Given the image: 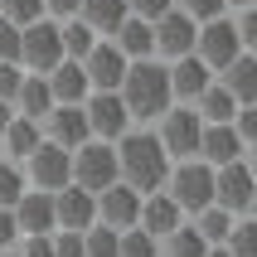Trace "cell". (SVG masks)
<instances>
[{
    "label": "cell",
    "mask_w": 257,
    "mask_h": 257,
    "mask_svg": "<svg viewBox=\"0 0 257 257\" xmlns=\"http://www.w3.org/2000/svg\"><path fill=\"white\" fill-rule=\"evenodd\" d=\"M116 180L121 185H131L136 194H156V189H165V180H170V165L175 160L165 156V146L156 141V131H136L131 126L126 136H116Z\"/></svg>",
    "instance_id": "6da1fadb"
},
{
    "label": "cell",
    "mask_w": 257,
    "mask_h": 257,
    "mask_svg": "<svg viewBox=\"0 0 257 257\" xmlns=\"http://www.w3.org/2000/svg\"><path fill=\"white\" fill-rule=\"evenodd\" d=\"M116 97L126 102L131 121H156L165 107L175 102L170 92V68L160 63V58H136V63H126V78H121V87H116Z\"/></svg>",
    "instance_id": "7a4b0ae2"
},
{
    "label": "cell",
    "mask_w": 257,
    "mask_h": 257,
    "mask_svg": "<svg viewBox=\"0 0 257 257\" xmlns=\"http://www.w3.org/2000/svg\"><path fill=\"white\" fill-rule=\"evenodd\" d=\"M199 131H204V116L194 112L189 102H170V107L156 116V141L165 146L170 160H194L199 156Z\"/></svg>",
    "instance_id": "3957f363"
},
{
    "label": "cell",
    "mask_w": 257,
    "mask_h": 257,
    "mask_svg": "<svg viewBox=\"0 0 257 257\" xmlns=\"http://www.w3.org/2000/svg\"><path fill=\"white\" fill-rule=\"evenodd\" d=\"M165 194L180 204V214H199L214 204V165L204 160H175L170 180H165Z\"/></svg>",
    "instance_id": "277c9868"
},
{
    "label": "cell",
    "mask_w": 257,
    "mask_h": 257,
    "mask_svg": "<svg viewBox=\"0 0 257 257\" xmlns=\"http://www.w3.org/2000/svg\"><path fill=\"white\" fill-rule=\"evenodd\" d=\"M238 54H247V49H243V39H238L233 15H218V20H204V25H199V34H194V58H199L214 78L228 68Z\"/></svg>",
    "instance_id": "5b68a950"
},
{
    "label": "cell",
    "mask_w": 257,
    "mask_h": 257,
    "mask_svg": "<svg viewBox=\"0 0 257 257\" xmlns=\"http://www.w3.org/2000/svg\"><path fill=\"white\" fill-rule=\"evenodd\" d=\"M20 170H25V185L29 189H49V194H58L63 185H73V151H63V146H54V141H39Z\"/></svg>",
    "instance_id": "8992f818"
},
{
    "label": "cell",
    "mask_w": 257,
    "mask_h": 257,
    "mask_svg": "<svg viewBox=\"0 0 257 257\" xmlns=\"http://www.w3.org/2000/svg\"><path fill=\"white\" fill-rule=\"evenodd\" d=\"M73 185H83L87 194H102L116 185V146L112 141H83L73 151Z\"/></svg>",
    "instance_id": "52a82bcc"
},
{
    "label": "cell",
    "mask_w": 257,
    "mask_h": 257,
    "mask_svg": "<svg viewBox=\"0 0 257 257\" xmlns=\"http://www.w3.org/2000/svg\"><path fill=\"white\" fill-rule=\"evenodd\" d=\"M63 58V39H58V20H34L20 29V68L25 73H49Z\"/></svg>",
    "instance_id": "ba28073f"
},
{
    "label": "cell",
    "mask_w": 257,
    "mask_h": 257,
    "mask_svg": "<svg viewBox=\"0 0 257 257\" xmlns=\"http://www.w3.org/2000/svg\"><path fill=\"white\" fill-rule=\"evenodd\" d=\"M214 204H223L228 214H252L257 204V175L252 165L243 160H228V165H218L214 170Z\"/></svg>",
    "instance_id": "9c48e42d"
},
{
    "label": "cell",
    "mask_w": 257,
    "mask_h": 257,
    "mask_svg": "<svg viewBox=\"0 0 257 257\" xmlns=\"http://www.w3.org/2000/svg\"><path fill=\"white\" fill-rule=\"evenodd\" d=\"M83 116H87V131H92V141H116V136H126L136 121H131L126 102L116 97V92H87L83 97Z\"/></svg>",
    "instance_id": "30bf717a"
},
{
    "label": "cell",
    "mask_w": 257,
    "mask_h": 257,
    "mask_svg": "<svg viewBox=\"0 0 257 257\" xmlns=\"http://www.w3.org/2000/svg\"><path fill=\"white\" fill-rule=\"evenodd\" d=\"M151 34H156V58H160V63H175V58L194 54V34H199V25H194L180 5H170V10L151 25Z\"/></svg>",
    "instance_id": "8fae6325"
},
{
    "label": "cell",
    "mask_w": 257,
    "mask_h": 257,
    "mask_svg": "<svg viewBox=\"0 0 257 257\" xmlns=\"http://www.w3.org/2000/svg\"><path fill=\"white\" fill-rule=\"evenodd\" d=\"M78 63H83L92 92H116V87H121V78H126V63H131V58L121 54L112 39H97L83 58H78Z\"/></svg>",
    "instance_id": "7c38bea8"
},
{
    "label": "cell",
    "mask_w": 257,
    "mask_h": 257,
    "mask_svg": "<svg viewBox=\"0 0 257 257\" xmlns=\"http://www.w3.org/2000/svg\"><path fill=\"white\" fill-rule=\"evenodd\" d=\"M136 214H141V194L131 185H107L97 194V223L102 228H116V233H126V228H136Z\"/></svg>",
    "instance_id": "4fadbf2b"
},
{
    "label": "cell",
    "mask_w": 257,
    "mask_h": 257,
    "mask_svg": "<svg viewBox=\"0 0 257 257\" xmlns=\"http://www.w3.org/2000/svg\"><path fill=\"white\" fill-rule=\"evenodd\" d=\"M97 223V194H87L83 185H63L54 194V228H73L83 233Z\"/></svg>",
    "instance_id": "5bb4252c"
},
{
    "label": "cell",
    "mask_w": 257,
    "mask_h": 257,
    "mask_svg": "<svg viewBox=\"0 0 257 257\" xmlns=\"http://www.w3.org/2000/svg\"><path fill=\"white\" fill-rule=\"evenodd\" d=\"M247 156V146L238 141V131H233V121H204V131H199V156L194 160H204V165H228V160H243Z\"/></svg>",
    "instance_id": "9a60e30c"
},
{
    "label": "cell",
    "mask_w": 257,
    "mask_h": 257,
    "mask_svg": "<svg viewBox=\"0 0 257 257\" xmlns=\"http://www.w3.org/2000/svg\"><path fill=\"white\" fill-rule=\"evenodd\" d=\"M39 126H44V141L63 146V151H78L83 141H92L83 107H49V116H44Z\"/></svg>",
    "instance_id": "2e32d148"
},
{
    "label": "cell",
    "mask_w": 257,
    "mask_h": 257,
    "mask_svg": "<svg viewBox=\"0 0 257 257\" xmlns=\"http://www.w3.org/2000/svg\"><path fill=\"white\" fill-rule=\"evenodd\" d=\"M44 78H49L54 107H83V97L92 92V83H87V73H83V63H78V58H58Z\"/></svg>",
    "instance_id": "e0dca14e"
},
{
    "label": "cell",
    "mask_w": 257,
    "mask_h": 257,
    "mask_svg": "<svg viewBox=\"0 0 257 257\" xmlns=\"http://www.w3.org/2000/svg\"><path fill=\"white\" fill-rule=\"evenodd\" d=\"M185 223V214H180V204L165 194V189H156V194H141V214H136V228H146L151 238H170L175 228Z\"/></svg>",
    "instance_id": "ac0fdd59"
},
{
    "label": "cell",
    "mask_w": 257,
    "mask_h": 257,
    "mask_svg": "<svg viewBox=\"0 0 257 257\" xmlns=\"http://www.w3.org/2000/svg\"><path fill=\"white\" fill-rule=\"evenodd\" d=\"M15 223H20V238L25 233H54V194L49 189H25L20 204H15Z\"/></svg>",
    "instance_id": "d6986e66"
},
{
    "label": "cell",
    "mask_w": 257,
    "mask_h": 257,
    "mask_svg": "<svg viewBox=\"0 0 257 257\" xmlns=\"http://www.w3.org/2000/svg\"><path fill=\"white\" fill-rule=\"evenodd\" d=\"M39 141H44V126L34 121V116H20V112H15V116H10V126L0 131V156L15 160V165H25L29 151H34Z\"/></svg>",
    "instance_id": "ffe728a7"
},
{
    "label": "cell",
    "mask_w": 257,
    "mask_h": 257,
    "mask_svg": "<svg viewBox=\"0 0 257 257\" xmlns=\"http://www.w3.org/2000/svg\"><path fill=\"white\" fill-rule=\"evenodd\" d=\"M170 68V92H175V102H194L204 92V87L214 83V73L204 68L194 54H185V58H175V63H165Z\"/></svg>",
    "instance_id": "44dd1931"
},
{
    "label": "cell",
    "mask_w": 257,
    "mask_h": 257,
    "mask_svg": "<svg viewBox=\"0 0 257 257\" xmlns=\"http://www.w3.org/2000/svg\"><path fill=\"white\" fill-rule=\"evenodd\" d=\"M112 44L131 58V63H136V58H156V34H151V25H146V20H136V15H126V20L116 25Z\"/></svg>",
    "instance_id": "7402d4cb"
},
{
    "label": "cell",
    "mask_w": 257,
    "mask_h": 257,
    "mask_svg": "<svg viewBox=\"0 0 257 257\" xmlns=\"http://www.w3.org/2000/svg\"><path fill=\"white\" fill-rule=\"evenodd\" d=\"M126 15H131L126 0H83V5H78V20H83L87 29H97L102 39H112L116 25H121Z\"/></svg>",
    "instance_id": "603a6c76"
},
{
    "label": "cell",
    "mask_w": 257,
    "mask_h": 257,
    "mask_svg": "<svg viewBox=\"0 0 257 257\" xmlns=\"http://www.w3.org/2000/svg\"><path fill=\"white\" fill-rule=\"evenodd\" d=\"M49 107H54L49 78H44V73H25V83H20V92H15V112H20V116H34V121H44V116H49Z\"/></svg>",
    "instance_id": "cb8c5ba5"
},
{
    "label": "cell",
    "mask_w": 257,
    "mask_h": 257,
    "mask_svg": "<svg viewBox=\"0 0 257 257\" xmlns=\"http://www.w3.org/2000/svg\"><path fill=\"white\" fill-rule=\"evenodd\" d=\"M218 83L228 87L238 102H257V54H238L228 68L218 73Z\"/></svg>",
    "instance_id": "d4e9b609"
},
{
    "label": "cell",
    "mask_w": 257,
    "mask_h": 257,
    "mask_svg": "<svg viewBox=\"0 0 257 257\" xmlns=\"http://www.w3.org/2000/svg\"><path fill=\"white\" fill-rule=\"evenodd\" d=\"M189 107H194V112H199L204 121H233V112H238L243 102H238V97L228 92V87H223V83L214 78V83L204 87V92H199L194 102H189Z\"/></svg>",
    "instance_id": "484cf974"
},
{
    "label": "cell",
    "mask_w": 257,
    "mask_h": 257,
    "mask_svg": "<svg viewBox=\"0 0 257 257\" xmlns=\"http://www.w3.org/2000/svg\"><path fill=\"white\" fill-rule=\"evenodd\" d=\"M209 247H214V243H204V238H199V228H194L189 218L170 233V238H160V257H204Z\"/></svg>",
    "instance_id": "4316f807"
},
{
    "label": "cell",
    "mask_w": 257,
    "mask_h": 257,
    "mask_svg": "<svg viewBox=\"0 0 257 257\" xmlns=\"http://www.w3.org/2000/svg\"><path fill=\"white\" fill-rule=\"evenodd\" d=\"M58 39H63V58H83L102 34H97V29H87L83 20L73 15V20H58Z\"/></svg>",
    "instance_id": "83f0119b"
},
{
    "label": "cell",
    "mask_w": 257,
    "mask_h": 257,
    "mask_svg": "<svg viewBox=\"0 0 257 257\" xmlns=\"http://www.w3.org/2000/svg\"><path fill=\"white\" fill-rule=\"evenodd\" d=\"M189 218H194V228H199V238H204V243H223L238 214H228L223 204H209V209H199V214H189Z\"/></svg>",
    "instance_id": "f1b7e54d"
},
{
    "label": "cell",
    "mask_w": 257,
    "mask_h": 257,
    "mask_svg": "<svg viewBox=\"0 0 257 257\" xmlns=\"http://www.w3.org/2000/svg\"><path fill=\"white\" fill-rule=\"evenodd\" d=\"M223 247H228V257H257V223H252V214H238V218H233Z\"/></svg>",
    "instance_id": "f546056e"
},
{
    "label": "cell",
    "mask_w": 257,
    "mask_h": 257,
    "mask_svg": "<svg viewBox=\"0 0 257 257\" xmlns=\"http://www.w3.org/2000/svg\"><path fill=\"white\" fill-rule=\"evenodd\" d=\"M25 189H29L25 185V170H20L15 160H0V209H15Z\"/></svg>",
    "instance_id": "4dcf8cb0"
},
{
    "label": "cell",
    "mask_w": 257,
    "mask_h": 257,
    "mask_svg": "<svg viewBox=\"0 0 257 257\" xmlns=\"http://www.w3.org/2000/svg\"><path fill=\"white\" fill-rule=\"evenodd\" d=\"M116 257H160V243L146 228H126L116 238Z\"/></svg>",
    "instance_id": "1f68e13d"
},
{
    "label": "cell",
    "mask_w": 257,
    "mask_h": 257,
    "mask_svg": "<svg viewBox=\"0 0 257 257\" xmlns=\"http://www.w3.org/2000/svg\"><path fill=\"white\" fill-rule=\"evenodd\" d=\"M116 238H121V233L102 228V223L83 228V257H116Z\"/></svg>",
    "instance_id": "d6a6232c"
},
{
    "label": "cell",
    "mask_w": 257,
    "mask_h": 257,
    "mask_svg": "<svg viewBox=\"0 0 257 257\" xmlns=\"http://www.w3.org/2000/svg\"><path fill=\"white\" fill-rule=\"evenodd\" d=\"M0 15L10 20V25H34V20H44V0H0Z\"/></svg>",
    "instance_id": "836d02e7"
},
{
    "label": "cell",
    "mask_w": 257,
    "mask_h": 257,
    "mask_svg": "<svg viewBox=\"0 0 257 257\" xmlns=\"http://www.w3.org/2000/svg\"><path fill=\"white\" fill-rule=\"evenodd\" d=\"M180 10L194 20V25H204V20H218V15H228V5L223 0H175Z\"/></svg>",
    "instance_id": "e575fe53"
},
{
    "label": "cell",
    "mask_w": 257,
    "mask_h": 257,
    "mask_svg": "<svg viewBox=\"0 0 257 257\" xmlns=\"http://www.w3.org/2000/svg\"><path fill=\"white\" fill-rule=\"evenodd\" d=\"M20 257H54V233H25L20 243H15Z\"/></svg>",
    "instance_id": "d590c367"
},
{
    "label": "cell",
    "mask_w": 257,
    "mask_h": 257,
    "mask_svg": "<svg viewBox=\"0 0 257 257\" xmlns=\"http://www.w3.org/2000/svg\"><path fill=\"white\" fill-rule=\"evenodd\" d=\"M0 63H20V25L0 15Z\"/></svg>",
    "instance_id": "8d00e7d4"
},
{
    "label": "cell",
    "mask_w": 257,
    "mask_h": 257,
    "mask_svg": "<svg viewBox=\"0 0 257 257\" xmlns=\"http://www.w3.org/2000/svg\"><path fill=\"white\" fill-rule=\"evenodd\" d=\"M170 5H175V0H126V10L136 15V20H146V25H156Z\"/></svg>",
    "instance_id": "74e56055"
},
{
    "label": "cell",
    "mask_w": 257,
    "mask_h": 257,
    "mask_svg": "<svg viewBox=\"0 0 257 257\" xmlns=\"http://www.w3.org/2000/svg\"><path fill=\"white\" fill-rule=\"evenodd\" d=\"M20 83H25V68L20 63H0V102H15Z\"/></svg>",
    "instance_id": "f35d334b"
},
{
    "label": "cell",
    "mask_w": 257,
    "mask_h": 257,
    "mask_svg": "<svg viewBox=\"0 0 257 257\" xmlns=\"http://www.w3.org/2000/svg\"><path fill=\"white\" fill-rule=\"evenodd\" d=\"M20 243V223H15V209H0V252Z\"/></svg>",
    "instance_id": "ab89813d"
},
{
    "label": "cell",
    "mask_w": 257,
    "mask_h": 257,
    "mask_svg": "<svg viewBox=\"0 0 257 257\" xmlns=\"http://www.w3.org/2000/svg\"><path fill=\"white\" fill-rule=\"evenodd\" d=\"M78 5H83V0H44V15H49V20H73Z\"/></svg>",
    "instance_id": "60d3db41"
},
{
    "label": "cell",
    "mask_w": 257,
    "mask_h": 257,
    "mask_svg": "<svg viewBox=\"0 0 257 257\" xmlns=\"http://www.w3.org/2000/svg\"><path fill=\"white\" fill-rule=\"evenodd\" d=\"M10 116H15V102H0V131L10 126Z\"/></svg>",
    "instance_id": "b9f144b4"
},
{
    "label": "cell",
    "mask_w": 257,
    "mask_h": 257,
    "mask_svg": "<svg viewBox=\"0 0 257 257\" xmlns=\"http://www.w3.org/2000/svg\"><path fill=\"white\" fill-rule=\"evenodd\" d=\"M223 5H228V15H233V10H252L257 0H223Z\"/></svg>",
    "instance_id": "7bdbcfd3"
},
{
    "label": "cell",
    "mask_w": 257,
    "mask_h": 257,
    "mask_svg": "<svg viewBox=\"0 0 257 257\" xmlns=\"http://www.w3.org/2000/svg\"><path fill=\"white\" fill-rule=\"evenodd\" d=\"M204 257H228V247H223V243H214V247H209Z\"/></svg>",
    "instance_id": "ee69618b"
},
{
    "label": "cell",
    "mask_w": 257,
    "mask_h": 257,
    "mask_svg": "<svg viewBox=\"0 0 257 257\" xmlns=\"http://www.w3.org/2000/svg\"><path fill=\"white\" fill-rule=\"evenodd\" d=\"M0 257H20V252H15V247H5V252H0Z\"/></svg>",
    "instance_id": "f6af8a7d"
},
{
    "label": "cell",
    "mask_w": 257,
    "mask_h": 257,
    "mask_svg": "<svg viewBox=\"0 0 257 257\" xmlns=\"http://www.w3.org/2000/svg\"><path fill=\"white\" fill-rule=\"evenodd\" d=\"M0 160H5V156H0Z\"/></svg>",
    "instance_id": "bcb514c9"
}]
</instances>
